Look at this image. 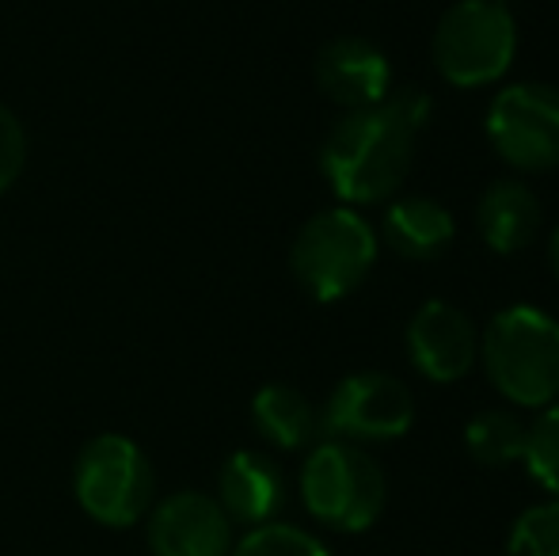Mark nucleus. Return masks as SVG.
<instances>
[{"mask_svg":"<svg viewBox=\"0 0 559 556\" xmlns=\"http://www.w3.org/2000/svg\"><path fill=\"white\" fill-rule=\"evenodd\" d=\"M548 260H552V271H556V279H559V225L552 229V240H548Z\"/></svg>","mask_w":559,"mask_h":556,"instance_id":"nucleus-21","label":"nucleus"},{"mask_svg":"<svg viewBox=\"0 0 559 556\" xmlns=\"http://www.w3.org/2000/svg\"><path fill=\"white\" fill-rule=\"evenodd\" d=\"M153 556H228L233 553V519L217 496L206 492H171L156 499L145 514Z\"/></svg>","mask_w":559,"mask_h":556,"instance_id":"nucleus-9","label":"nucleus"},{"mask_svg":"<svg viewBox=\"0 0 559 556\" xmlns=\"http://www.w3.org/2000/svg\"><path fill=\"white\" fill-rule=\"evenodd\" d=\"M525 438H530V427L507 409H487L479 416L468 419L464 427V450L487 469H502L514 465V461L525 458Z\"/></svg>","mask_w":559,"mask_h":556,"instance_id":"nucleus-16","label":"nucleus"},{"mask_svg":"<svg viewBox=\"0 0 559 556\" xmlns=\"http://www.w3.org/2000/svg\"><path fill=\"white\" fill-rule=\"evenodd\" d=\"M487 141L518 171L559 168V88L540 81L507 84L487 104Z\"/></svg>","mask_w":559,"mask_h":556,"instance_id":"nucleus-7","label":"nucleus"},{"mask_svg":"<svg viewBox=\"0 0 559 556\" xmlns=\"http://www.w3.org/2000/svg\"><path fill=\"white\" fill-rule=\"evenodd\" d=\"M23 164H27V130L15 111L0 107V194L12 191L15 179L23 176Z\"/></svg>","mask_w":559,"mask_h":556,"instance_id":"nucleus-20","label":"nucleus"},{"mask_svg":"<svg viewBox=\"0 0 559 556\" xmlns=\"http://www.w3.org/2000/svg\"><path fill=\"white\" fill-rule=\"evenodd\" d=\"M317 84L332 104L346 111L373 107L392 92L389 54L358 35L332 38L317 58Z\"/></svg>","mask_w":559,"mask_h":556,"instance_id":"nucleus-11","label":"nucleus"},{"mask_svg":"<svg viewBox=\"0 0 559 556\" xmlns=\"http://www.w3.org/2000/svg\"><path fill=\"white\" fill-rule=\"evenodd\" d=\"M525 469L545 492L559 499V401L540 409L537 423H530V438H525Z\"/></svg>","mask_w":559,"mask_h":556,"instance_id":"nucleus-19","label":"nucleus"},{"mask_svg":"<svg viewBox=\"0 0 559 556\" xmlns=\"http://www.w3.org/2000/svg\"><path fill=\"white\" fill-rule=\"evenodd\" d=\"M502 4H507V0H502Z\"/></svg>","mask_w":559,"mask_h":556,"instance_id":"nucleus-22","label":"nucleus"},{"mask_svg":"<svg viewBox=\"0 0 559 556\" xmlns=\"http://www.w3.org/2000/svg\"><path fill=\"white\" fill-rule=\"evenodd\" d=\"M540 199L522 179H499L491 184L476 202V225L479 237L491 252L514 256L533 245L540 229Z\"/></svg>","mask_w":559,"mask_h":556,"instance_id":"nucleus-13","label":"nucleus"},{"mask_svg":"<svg viewBox=\"0 0 559 556\" xmlns=\"http://www.w3.org/2000/svg\"><path fill=\"white\" fill-rule=\"evenodd\" d=\"M453 214L438 199H430V194H404L384 214V245L400 260H438L453 245Z\"/></svg>","mask_w":559,"mask_h":556,"instance_id":"nucleus-14","label":"nucleus"},{"mask_svg":"<svg viewBox=\"0 0 559 556\" xmlns=\"http://www.w3.org/2000/svg\"><path fill=\"white\" fill-rule=\"evenodd\" d=\"M507 556H559V499L533 504L518 514L507 537Z\"/></svg>","mask_w":559,"mask_h":556,"instance_id":"nucleus-18","label":"nucleus"},{"mask_svg":"<svg viewBox=\"0 0 559 556\" xmlns=\"http://www.w3.org/2000/svg\"><path fill=\"white\" fill-rule=\"evenodd\" d=\"M430 54L453 88H487L514 66V12L502 0H456L438 20Z\"/></svg>","mask_w":559,"mask_h":556,"instance_id":"nucleus-6","label":"nucleus"},{"mask_svg":"<svg viewBox=\"0 0 559 556\" xmlns=\"http://www.w3.org/2000/svg\"><path fill=\"white\" fill-rule=\"evenodd\" d=\"M407 358L427 381L453 386L479 363V328L453 301L430 297L407 324Z\"/></svg>","mask_w":559,"mask_h":556,"instance_id":"nucleus-10","label":"nucleus"},{"mask_svg":"<svg viewBox=\"0 0 559 556\" xmlns=\"http://www.w3.org/2000/svg\"><path fill=\"white\" fill-rule=\"evenodd\" d=\"M251 427L274 446V450H305L317 446L324 435L320 409L286 381H271L251 397Z\"/></svg>","mask_w":559,"mask_h":556,"instance_id":"nucleus-15","label":"nucleus"},{"mask_svg":"<svg viewBox=\"0 0 559 556\" xmlns=\"http://www.w3.org/2000/svg\"><path fill=\"white\" fill-rule=\"evenodd\" d=\"M228 556H332L317 534L301 527H289V522H263V527H251L240 542L233 545Z\"/></svg>","mask_w":559,"mask_h":556,"instance_id":"nucleus-17","label":"nucleus"},{"mask_svg":"<svg viewBox=\"0 0 559 556\" xmlns=\"http://www.w3.org/2000/svg\"><path fill=\"white\" fill-rule=\"evenodd\" d=\"M415 138L389 96L373 107L346 111L320 149V171L346 206H373L404 187L415 161Z\"/></svg>","mask_w":559,"mask_h":556,"instance_id":"nucleus-1","label":"nucleus"},{"mask_svg":"<svg viewBox=\"0 0 559 556\" xmlns=\"http://www.w3.org/2000/svg\"><path fill=\"white\" fill-rule=\"evenodd\" d=\"M479 363L518 409L559 401V320L537 305H510L479 332Z\"/></svg>","mask_w":559,"mask_h":556,"instance_id":"nucleus-2","label":"nucleus"},{"mask_svg":"<svg viewBox=\"0 0 559 556\" xmlns=\"http://www.w3.org/2000/svg\"><path fill=\"white\" fill-rule=\"evenodd\" d=\"M324 435L343 442H396L415 423V397L400 378L361 370L343 378L320 409Z\"/></svg>","mask_w":559,"mask_h":556,"instance_id":"nucleus-8","label":"nucleus"},{"mask_svg":"<svg viewBox=\"0 0 559 556\" xmlns=\"http://www.w3.org/2000/svg\"><path fill=\"white\" fill-rule=\"evenodd\" d=\"M217 504L225 514L243 527H263L274 522V514L286 504V476L271 453L259 450H236L225 458L217 473Z\"/></svg>","mask_w":559,"mask_h":556,"instance_id":"nucleus-12","label":"nucleus"},{"mask_svg":"<svg viewBox=\"0 0 559 556\" xmlns=\"http://www.w3.org/2000/svg\"><path fill=\"white\" fill-rule=\"evenodd\" d=\"M301 504L317 522L338 534H361L389 504L384 469L358 442L324 438L301 465Z\"/></svg>","mask_w":559,"mask_h":556,"instance_id":"nucleus-3","label":"nucleus"},{"mask_svg":"<svg viewBox=\"0 0 559 556\" xmlns=\"http://www.w3.org/2000/svg\"><path fill=\"white\" fill-rule=\"evenodd\" d=\"M377 248V229L354 206L320 210L297 229L289 268L312 301H343L373 271Z\"/></svg>","mask_w":559,"mask_h":556,"instance_id":"nucleus-4","label":"nucleus"},{"mask_svg":"<svg viewBox=\"0 0 559 556\" xmlns=\"http://www.w3.org/2000/svg\"><path fill=\"white\" fill-rule=\"evenodd\" d=\"M73 492L81 511L99 527H138L156 504L153 461L133 438L96 435L73 461Z\"/></svg>","mask_w":559,"mask_h":556,"instance_id":"nucleus-5","label":"nucleus"}]
</instances>
